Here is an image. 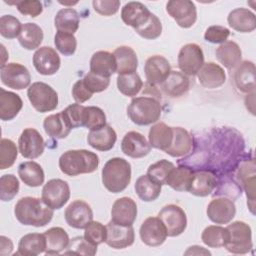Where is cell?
I'll return each mask as SVG.
<instances>
[{
    "mask_svg": "<svg viewBox=\"0 0 256 256\" xmlns=\"http://www.w3.org/2000/svg\"><path fill=\"white\" fill-rule=\"evenodd\" d=\"M17 10L23 15L37 17L43 12V5L38 0H20L14 2Z\"/></svg>",
    "mask_w": 256,
    "mask_h": 256,
    "instance_id": "obj_57",
    "label": "cell"
},
{
    "mask_svg": "<svg viewBox=\"0 0 256 256\" xmlns=\"http://www.w3.org/2000/svg\"><path fill=\"white\" fill-rule=\"evenodd\" d=\"M117 140V134L115 130L108 124L97 130H90L87 135L88 144L98 151L111 150Z\"/></svg>",
    "mask_w": 256,
    "mask_h": 256,
    "instance_id": "obj_25",
    "label": "cell"
},
{
    "mask_svg": "<svg viewBox=\"0 0 256 256\" xmlns=\"http://www.w3.org/2000/svg\"><path fill=\"white\" fill-rule=\"evenodd\" d=\"M46 239L44 233H28L21 237L15 255L36 256L45 253Z\"/></svg>",
    "mask_w": 256,
    "mask_h": 256,
    "instance_id": "obj_34",
    "label": "cell"
},
{
    "mask_svg": "<svg viewBox=\"0 0 256 256\" xmlns=\"http://www.w3.org/2000/svg\"><path fill=\"white\" fill-rule=\"evenodd\" d=\"M228 230L219 225L207 226L201 234L202 242L210 248L224 247L228 241Z\"/></svg>",
    "mask_w": 256,
    "mask_h": 256,
    "instance_id": "obj_43",
    "label": "cell"
},
{
    "mask_svg": "<svg viewBox=\"0 0 256 256\" xmlns=\"http://www.w3.org/2000/svg\"><path fill=\"white\" fill-rule=\"evenodd\" d=\"M174 164L166 159L159 160L151 164L147 169V175L150 179L155 181L160 185H166L167 178L174 168Z\"/></svg>",
    "mask_w": 256,
    "mask_h": 256,
    "instance_id": "obj_45",
    "label": "cell"
},
{
    "mask_svg": "<svg viewBox=\"0 0 256 256\" xmlns=\"http://www.w3.org/2000/svg\"><path fill=\"white\" fill-rule=\"evenodd\" d=\"M0 78L2 84L8 88L22 90L30 86L31 75L29 70L20 63H7L1 67Z\"/></svg>",
    "mask_w": 256,
    "mask_h": 256,
    "instance_id": "obj_11",
    "label": "cell"
},
{
    "mask_svg": "<svg viewBox=\"0 0 256 256\" xmlns=\"http://www.w3.org/2000/svg\"><path fill=\"white\" fill-rule=\"evenodd\" d=\"M18 148L24 158L36 159L44 152V139L36 129L26 128L19 136Z\"/></svg>",
    "mask_w": 256,
    "mask_h": 256,
    "instance_id": "obj_12",
    "label": "cell"
},
{
    "mask_svg": "<svg viewBox=\"0 0 256 256\" xmlns=\"http://www.w3.org/2000/svg\"><path fill=\"white\" fill-rule=\"evenodd\" d=\"M18 156L16 144L7 138H2L0 141V169L10 168Z\"/></svg>",
    "mask_w": 256,
    "mask_h": 256,
    "instance_id": "obj_48",
    "label": "cell"
},
{
    "mask_svg": "<svg viewBox=\"0 0 256 256\" xmlns=\"http://www.w3.org/2000/svg\"><path fill=\"white\" fill-rule=\"evenodd\" d=\"M84 108H85V106H83L79 103H74V104L69 105L62 111L64 116L66 117L68 123L72 127V129L84 126V122H83Z\"/></svg>",
    "mask_w": 256,
    "mask_h": 256,
    "instance_id": "obj_55",
    "label": "cell"
},
{
    "mask_svg": "<svg viewBox=\"0 0 256 256\" xmlns=\"http://www.w3.org/2000/svg\"><path fill=\"white\" fill-rule=\"evenodd\" d=\"M178 67L186 76H194L204 64L202 48L195 43H188L181 47L178 53Z\"/></svg>",
    "mask_w": 256,
    "mask_h": 256,
    "instance_id": "obj_9",
    "label": "cell"
},
{
    "mask_svg": "<svg viewBox=\"0 0 256 256\" xmlns=\"http://www.w3.org/2000/svg\"><path fill=\"white\" fill-rule=\"evenodd\" d=\"M66 223L75 229H84L93 221V211L90 205L83 200L72 201L64 212Z\"/></svg>",
    "mask_w": 256,
    "mask_h": 256,
    "instance_id": "obj_13",
    "label": "cell"
},
{
    "mask_svg": "<svg viewBox=\"0 0 256 256\" xmlns=\"http://www.w3.org/2000/svg\"><path fill=\"white\" fill-rule=\"evenodd\" d=\"M70 198V187L65 180L51 179L44 184L41 199L53 210L61 209Z\"/></svg>",
    "mask_w": 256,
    "mask_h": 256,
    "instance_id": "obj_7",
    "label": "cell"
},
{
    "mask_svg": "<svg viewBox=\"0 0 256 256\" xmlns=\"http://www.w3.org/2000/svg\"><path fill=\"white\" fill-rule=\"evenodd\" d=\"M106 237L107 228L98 221H92L84 228V238L95 246L105 242Z\"/></svg>",
    "mask_w": 256,
    "mask_h": 256,
    "instance_id": "obj_53",
    "label": "cell"
},
{
    "mask_svg": "<svg viewBox=\"0 0 256 256\" xmlns=\"http://www.w3.org/2000/svg\"><path fill=\"white\" fill-rule=\"evenodd\" d=\"M135 192L144 202L155 201L161 193L162 185L156 183L148 177L147 174L141 175L135 182Z\"/></svg>",
    "mask_w": 256,
    "mask_h": 256,
    "instance_id": "obj_41",
    "label": "cell"
},
{
    "mask_svg": "<svg viewBox=\"0 0 256 256\" xmlns=\"http://www.w3.org/2000/svg\"><path fill=\"white\" fill-rule=\"evenodd\" d=\"M87 90L94 94L106 90L110 84V78L97 75L93 72H88L82 79Z\"/></svg>",
    "mask_w": 256,
    "mask_h": 256,
    "instance_id": "obj_54",
    "label": "cell"
},
{
    "mask_svg": "<svg viewBox=\"0 0 256 256\" xmlns=\"http://www.w3.org/2000/svg\"><path fill=\"white\" fill-rule=\"evenodd\" d=\"M27 96L32 107L40 112L53 111L58 106V94L47 83L34 82L27 89Z\"/></svg>",
    "mask_w": 256,
    "mask_h": 256,
    "instance_id": "obj_6",
    "label": "cell"
},
{
    "mask_svg": "<svg viewBox=\"0 0 256 256\" xmlns=\"http://www.w3.org/2000/svg\"><path fill=\"white\" fill-rule=\"evenodd\" d=\"M90 72L110 78L116 73V60L112 53L108 51H97L90 59Z\"/></svg>",
    "mask_w": 256,
    "mask_h": 256,
    "instance_id": "obj_33",
    "label": "cell"
},
{
    "mask_svg": "<svg viewBox=\"0 0 256 256\" xmlns=\"http://www.w3.org/2000/svg\"><path fill=\"white\" fill-rule=\"evenodd\" d=\"M0 254L1 256H5V255H9L11 254L12 250H13V243L11 241V239L7 238L6 236H1L0 237Z\"/></svg>",
    "mask_w": 256,
    "mask_h": 256,
    "instance_id": "obj_60",
    "label": "cell"
},
{
    "mask_svg": "<svg viewBox=\"0 0 256 256\" xmlns=\"http://www.w3.org/2000/svg\"><path fill=\"white\" fill-rule=\"evenodd\" d=\"M113 55L116 60V73L125 75L135 73L138 68V58L136 52L129 46L117 47Z\"/></svg>",
    "mask_w": 256,
    "mask_h": 256,
    "instance_id": "obj_29",
    "label": "cell"
},
{
    "mask_svg": "<svg viewBox=\"0 0 256 256\" xmlns=\"http://www.w3.org/2000/svg\"><path fill=\"white\" fill-rule=\"evenodd\" d=\"M208 218L215 224H228L236 214V206L233 200L227 197L212 199L206 209Z\"/></svg>",
    "mask_w": 256,
    "mask_h": 256,
    "instance_id": "obj_14",
    "label": "cell"
},
{
    "mask_svg": "<svg viewBox=\"0 0 256 256\" xmlns=\"http://www.w3.org/2000/svg\"><path fill=\"white\" fill-rule=\"evenodd\" d=\"M107 237L105 243L113 249H124L134 243L135 233L132 226L118 225L111 220L106 225Z\"/></svg>",
    "mask_w": 256,
    "mask_h": 256,
    "instance_id": "obj_19",
    "label": "cell"
},
{
    "mask_svg": "<svg viewBox=\"0 0 256 256\" xmlns=\"http://www.w3.org/2000/svg\"><path fill=\"white\" fill-rule=\"evenodd\" d=\"M193 144V137L186 129L182 127H173V140L165 153L175 158L182 157L191 152Z\"/></svg>",
    "mask_w": 256,
    "mask_h": 256,
    "instance_id": "obj_28",
    "label": "cell"
},
{
    "mask_svg": "<svg viewBox=\"0 0 256 256\" xmlns=\"http://www.w3.org/2000/svg\"><path fill=\"white\" fill-rule=\"evenodd\" d=\"M159 97L139 96L131 100L127 107V115L130 120L139 126H147L156 123L162 113Z\"/></svg>",
    "mask_w": 256,
    "mask_h": 256,
    "instance_id": "obj_4",
    "label": "cell"
},
{
    "mask_svg": "<svg viewBox=\"0 0 256 256\" xmlns=\"http://www.w3.org/2000/svg\"><path fill=\"white\" fill-rule=\"evenodd\" d=\"M167 13L181 28L192 27L197 20V9L190 0H170L166 3Z\"/></svg>",
    "mask_w": 256,
    "mask_h": 256,
    "instance_id": "obj_10",
    "label": "cell"
},
{
    "mask_svg": "<svg viewBox=\"0 0 256 256\" xmlns=\"http://www.w3.org/2000/svg\"><path fill=\"white\" fill-rule=\"evenodd\" d=\"M148 139L151 147L165 152L173 140V127L168 126L164 122L156 123L150 128Z\"/></svg>",
    "mask_w": 256,
    "mask_h": 256,
    "instance_id": "obj_36",
    "label": "cell"
},
{
    "mask_svg": "<svg viewBox=\"0 0 256 256\" xmlns=\"http://www.w3.org/2000/svg\"><path fill=\"white\" fill-rule=\"evenodd\" d=\"M234 82L237 89L249 94L255 92V65L252 61H242L236 67Z\"/></svg>",
    "mask_w": 256,
    "mask_h": 256,
    "instance_id": "obj_26",
    "label": "cell"
},
{
    "mask_svg": "<svg viewBox=\"0 0 256 256\" xmlns=\"http://www.w3.org/2000/svg\"><path fill=\"white\" fill-rule=\"evenodd\" d=\"M193 247L196 249V251H190V252H187L185 255H188V254H196V255H199V254H208V255H210V254H211L208 250H205V249H204L203 247H201V246L194 245Z\"/></svg>",
    "mask_w": 256,
    "mask_h": 256,
    "instance_id": "obj_61",
    "label": "cell"
},
{
    "mask_svg": "<svg viewBox=\"0 0 256 256\" xmlns=\"http://www.w3.org/2000/svg\"><path fill=\"white\" fill-rule=\"evenodd\" d=\"M229 26L240 33H250L256 28L255 14L247 8H235L227 17Z\"/></svg>",
    "mask_w": 256,
    "mask_h": 256,
    "instance_id": "obj_27",
    "label": "cell"
},
{
    "mask_svg": "<svg viewBox=\"0 0 256 256\" xmlns=\"http://www.w3.org/2000/svg\"><path fill=\"white\" fill-rule=\"evenodd\" d=\"M158 218L165 226L167 236L176 237L181 235L187 227V216L185 211L176 204L164 206L158 213Z\"/></svg>",
    "mask_w": 256,
    "mask_h": 256,
    "instance_id": "obj_8",
    "label": "cell"
},
{
    "mask_svg": "<svg viewBox=\"0 0 256 256\" xmlns=\"http://www.w3.org/2000/svg\"><path fill=\"white\" fill-rule=\"evenodd\" d=\"M255 162L253 158L242 162L237 169L236 174L240 185L246 192V196L249 201L247 204L252 214L255 213Z\"/></svg>",
    "mask_w": 256,
    "mask_h": 256,
    "instance_id": "obj_20",
    "label": "cell"
},
{
    "mask_svg": "<svg viewBox=\"0 0 256 256\" xmlns=\"http://www.w3.org/2000/svg\"><path fill=\"white\" fill-rule=\"evenodd\" d=\"M122 152L131 158H142L148 155L151 151L149 141L137 131L127 132L121 142Z\"/></svg>",
    "mask_w": 256,
    "mask_h": 256,
    "instance_id": "obj_21",
    "label": "cell"
},
{
    "mask_svg": "<svg viewBox=\"0 0 256 256\" xmlns=\"http://www.w3.org/2000/svg\"><path fill=\"white\" fill-rule=\"evenodd\" d=\"M54 44L56 49L64 56H71L77 48V40L74 34L58 32L54 36Z\"/></svg>",
    "mask_w": 256,
    "mask_h": 256,
    "instance_id": "obj_51",
    "label": "cell"
},
{
    "mask_svg": "<svg viewBox=\"0 0 256 256\" xmlns=\"http://www.w3.org/2000/svg\"><path fill=\"white\" fill-rule=\"evenodd\" d=\"M143 81L135 72L131 74L118 75L117 88L120 93L127 97H135L142 89Z\"/></svg>",
    "mask_w": 256,
    "mask_h": 256,
    "instance_id": "obj_44",
    "label": "cell"
},
{
    "mask_svg": "<svg viewBox=\"0 0 256 256\" xmlns=\"http://www.w3.org/2000/svg\"><path fill=\"white\" fill-rule=\"evenodd\" d=\"M58 165L61 172L67 176L89 174L97 170L99 157L96 153L85 149L68 150L60 156Z\"/></svg>",
    "mask_w": 256,
    "mask_h": 256,
    "instance_id": "obj_2",
    "label": "cell"
},
{
    "mask_svg": "<svg viewBox=\"0 0 256 256\" xmlns=\"http://www.w3.org/2000/svg\"><path fill=\"white\" fill-rule=\"evenodd\" d=\"M217 186L216 176L207 170L193 171L191 184L188 192L198 197L210 195Z\"/></svg>",
    "mask_w": 256,
    "mask_h": 256,
    "instance_id": "obj_24",
    "label": "cell"
},
{
    "mask_svg": "<svg viewBox=\"0 0 256 256\" xmlns=\"http://www.w3.org/2000/svg\"><path fill=\"white\" fill-rule=\"evenodd\" d=\"M92 95L93 94L90 93L87 90V88L85 87L82 79L77 80L74 83V85L72 87V97L76 101V103L82 104V103L88 101L92 97Z\"/></svg>",
    "mask_w": 256,
    "mask_h": 256,
    "instance_id": "obj_59",
    "label": "cell"
},
{
    "mask_svg": "<svg viewBox=\"0 0 256 256\" xmlns=\"http://www.w3.org/2000/svg\"><path fill=\"white\" fill-rule=\"evenodd\" d=\"M196 75L200 85L206 89L219 88L226 81L224 69L214 62L204 63Z\"/></svg>",
    "mask_w": 256,
    "mask_h": 256,
    "instance_id": "obj_23",
    "label": "cell"
},
{
    "mask_svg": "<svg viewBox=\"0 0 256 256\" xmlns=\"http://www.w3.org/2000/svg\"><path fill=\"white\" fill-rule=\"evenodd\" d=\"M102 183L111 193L124 191L131 181V164L121 157L109 159L102 168Z\"/></svg>",
    "mask_w": 256,
    "mask_h": 256,
    "instance_id": "obj_3",
    "label": "cell"
},
{
    "mask_svg": "<svg viewBox=\"0 0 256 256\" xmlns=\"http://www.w3.org/2000/svg\"><path fill=\"white\" fill-rule=\"evenodd\" d=\"M46 239V255H57L65 251L70 239L67 232L61 227H52L44 232Z\"/></svg>",
    "mask_w": 256,
    "mask_h": 256,
    "instance_id": "obj_35",
    "label": "cell"
},
{
    "mask_svg": "<svg viewBox=\"0 0 256 256\" xmlns=\"http://www.w3.org/2000/svg\"><path fill=\"white\" fill-rule=\"evenodd\" d=\"M64 253L94 256L97 253V246L87 241L84 236H76L70 240L69 245Z\"/></svg>",
    "mask_w": 256,
    "mask_h": 256,
    "instance_id": "obj_49",
    "label": "cell"
},
{
    "mask_svg": "<svg viewBox=\"0 0 256 256\" xmlns=\"http://www.w3.org/2000/svg\"><path fill=\"white\" fill-rule=\"evenodd\" d=\"M135 32L144 39L153 40L158 38L162 33V23L160 19L151 12L148 21L141 27L135 29Z\"/></svg>",
    "mask_w": 256,
    "mask_h": 256,
    "instance_id": "obj_52",
    "label": "cell"
},
{
    "mask_svg": "<svg viewBox=\"0 0 256 256\" xmlns=\"http://www.w3.org/2000/svg\"><path fill=\"white\" fill-rule=\"evenodd\" d=\"M151 12L149 9L141 2L130 1L126 3L121 10V19L127 25L132 28L137 29L144 25L149 17Z\"/></svg>",
    "mask_w": 256,
    "mask_h": 256,
    "instance_id": "obj_22",
    "label": "cell"
},
{
    "mask_svg": "<svg viewBox=\"0 0 256 256\" xmlns=\"http://www.w3.org/2000/svg\"><path fill=\"white\" fill-rule=\"evenodd\" d=\"M18 175L21 181L29 187H39L45 179L43 168L35 161L22 162L18 166Z\"/></svg>",
    "mask_w": 256,
    "mask_h": 256,
    "instance_id": "obj_38",
    "label": "cell"
},
{
    "mask_svg": "<svg viewBox=\"0 0 256 256\" xmlns=\"http://www.w3.org/2000/svg\"><path fill=\"white\" fill-rule=\"evenodd\" d=\"M94 10L102 16H112L120 8L119 0H94L92 2Z\"/></svg>",
    "mask_w": 256,
    "mask_h": 256,
    "instance_id": "obj_58",
    "label": "cell"
},
{
    "mask_svg": "<svg viewBox=\"0 0 256 256\" xmlns=\"http://www.w3.org/2000/svg\"><path fill=\"white\" fill-rule=\"evenodd\" d=\"M228 241L224 246L232 254H247L253 248L252 230L243 221H234L227 227Z\"/></svg>",
    "mask_w": 256,
    "mask_h": 256,
    "instance_id": "obj_5",
    "label": "cell"
},
{
    "mask_svg": "<svg viewBox=\"0 0 256 256\" xmlns=\"http://www.w3.org/2000/svg\"><path fill=\"white\" fill-rule=\"evenodd\" d=\"M192 175H193L192 168H189L186 166L174 167L167 178L166 185L170 186L175 191H179V192L188 191L191 184Z\"/></svg>",
    "mask_w": 256,
    "mask_h": 256,
    "instance_id": "obj_42",
    "label": "cell"
},
{
    "mask_svg": "<svg viewBox=\"0 0 256 256\" xmlns=\"http://www.w3.org/2000/svg\"><path fill=\"white\" fill-rule=\"evenodd\" d=\"M43 128L48 136L55 139L66 138L72 130V127L68 123L62 111L57 114L47 116L44 119Z\"/></svg>",
    "mask_w": 256,
    "mask_h": 256,
    "instance_id": "obj_37",
    "label": "cell"
},
{
    "mask_svg": "<svg viewBox=\"0 0 256 256\" xmlns=\"http://www.w3.org/2000/svg\"><path fill=\"white\" fill-rule=\"evenodd\" d=\"M84 127L89 130H97L106 125V115L104 111L96 106H88L84 108L83 116Z\"/></svg>",
    "mask_w": 256,
    "mask_h": 256,
    "instance_id": "obj_46",
    "label": "cell"
},
{
    "mask_svg": "<svg viewBox=\"0 0 256 256\" xmlns=\"http://www.w3.org/2000/svg\"><path fill=\"white\" fill-rule=\"evenodd\" d=\"M230 30L221 25H212L208 27L204 33V39L213 44H222L227 41Z\"/></svg>",
    "mask_w": 256,
    "mask_h": 256,
    "instance_id": "obj_56",
    "label": "cell"
},
{
    "mask_svg": "<svg viewBox=\"0 0 256 256\" xmlns=\"http://www.w3.org/2000/svg\"><path fill=\"white\" fill-rule=\"evenodd\" d=\"M137 217V204L130 197L115 200L111 208V221L123 226H132Z\"/></svg>",
    "mask_w": 256,
    "mask_h": 256,
    "instance_id": "obj_18",
    "label": "cell"
},
{
    "mask_svg": "<svg viewBox=\"0 0 256 256\" xmlns=\"http://www.w3.org/2000/svg\"><path fill=\"white\" fill-rule=\"evenodd\" d=\"M79 14L75 9H60L54 18V25L58 32L74 34L79 28Z\"/></svg>",
    "mask_w": 256,
    "mask_h": 256,
    "instance_id": "obj_39",
    "label": "cell"
},
{
    "mask_svg": "<svg viewBox=\"0 0 256 256\" xmlns=\"http://www.w3.org/2000/svg\"><path fill=\"white\" fill-rule=\"evenodd\" d=\"M33 65L36 71L45 76L55 74L61 65V60L55 49L49 46L38 48L33 54Z\"/></svg>",
    "mask_w": 256,
    "mask_h": 256,
    "instance_id": "obj_16",
    "label": "cell"
},
{
    "mask_svg": "<svg viewBox=\"0 0 256 256\" xmlns=\"http://www.w3.org/2000/svg\"><path fill=\"white\" fill-rule=\"evenodd\" d=\"M160 86L167 96L177 98L188 92L190 88V81L181 71H171L169 76L162 84H160Z\"/></svg>",
    "mask_w": 256,
    "mask_h": 256,
    "instance_id": "obj_31",
    "label": "cell"
},
{
    "mask_svg": "<svg viewBox=\"0 0 256 256\" xmlns=\"http://www.w3.org/2000/svg\"><path fill=\"white\" fill-rule=\"evenodd\" d=\"M22 106L23 101L18 94L0 88V118L2 121L14 119L22 109Z\"/></svg>",
    "mask_w": 256,
    "mask_h": 256,
    "instance_id": "obj_32",
    "label": "cell"
},
{
    "mask_svg": "<svg viewBox=\"0 0 256 256\" xmlns=\"http://www.w3.org/2000/svg\"><path fill=\"white\" fill-rule=\"evenodd\" d=\"M22 30V24L13 15H3L0 18V34L6 39L19 37Z\"/></svg>",
    "mask_w": 256,
    "mask_h": 256,
    "instance_id": "obj_50",
    "label": "cell"
},
{
    "mask_svg": "<svg viewBox=\"0 0 256 256\" xmlns=\"http://www.w3.org/2000/svg\"><path fill=\"white\" fill-rule=\"evenodd\" d=\"M171 72L169 61L162 55H153L149 57L144 65V73L147 83L150 85H160Z\"/></svg>",
    "mask_w": 256,
    "mask_h": 256,
    "instance_id": "obj_17",
    "label": "cell"
},
{
    "mask_svg": "<svg viewBox=\"0 0 256 256\" xmlns=\"http://www.w3.org/2000/svg\"><path fill=\"white\" fill-rule=\"evenodd\" d=\"M44 38L43 30L36 23H25L22 25L21 33L18 37L20 45L26 50H34L40 46Z\"/></svg>",
    "mask_w": 256,
    "mask_h": 256,
    "instance_id": "obj_40",
    "label": "cell"
},
{
    "mask_svg": "<svg viewBox=\"0 0 256 256\" xmlns=\"http://www.w3.org/2000/svg\"><path fill=\"white\" fill-rule=\"evenodd\" d=\"M139 235L141 241L150 247L162 245L167 238L165 226L158 217L146 218L140 226Z\"/></svg>",
    "mask_w": 256,
    "mask_h": 256,
    "instance_id": "obj_15",
    "label": "cell"
},
{
    "mask_svg": "<svg viewBox=\"0 0 256 256\" xmlns=\"http://www.w3.org/2000/svg\"><path fill=\"white\" fill-rule=\"evenodd\" d=\"M216 59L227 69L236 68L242 59V51L234 41H225L220 44L215 51Z\"/></svg>",
    "mask_w": 256,
    "mask_h": 256,
    "instance_id": "obj_30",
    "label": "cell"
},
{
    "mask_svg": "<svg viewBox=\"0 0 256 256\" xmlns=\"http://www.w3.org/2000/svg\"><path fill=\"white\" fill-rule=\"evenodd\" d=\"M19 180L13 174H4L0 178V199L3 202L11 201L19 192Z\"/></svg>",
    "mask_w": 256,
    "mask_h": 256,
    "instance_id": "obj_47",
    "label": "cell"
},
{
    "mask_svg": "<svg viewBox=\"0 0 256 256\" xmlns=\"http://www.w3.org/2000/svg\"><path fill=\"white\" fill-rule=\"evenodd\" d=\"M14 214L19 223L23 225L43 227L52 220L54 212L42 199L26 196L17 201Z\"/></svg>",
    "mask_w": 256,
    "mask_h": 256,
    "instance_id": "obj_1",
    "label": "cell"
}]
</instances>
